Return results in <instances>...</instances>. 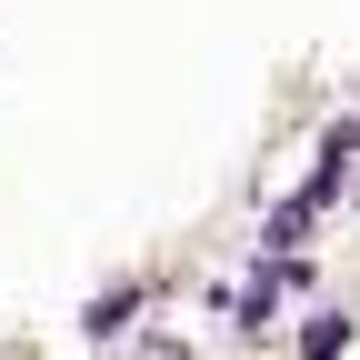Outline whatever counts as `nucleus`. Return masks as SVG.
Wrapping results in <instances>:
<instances>
[{"label": "nucleus", "mask_w": 360, "mask_h": 360, "mask_svg": "<svg viewBox=\"0 0 360 360\" xmlns=\"http://www.w3.org/2000/svg\"><path fill=\"white\" fill-rule=\"evenodd\" d=\"M310 220H321V200H310V191H300V200H281V210H270V231H260V250H270V260H290V250L310 240Z\"/></svg>", "instance_id": "obj_1"}, {"label": "nucleus", "mask_w": 360, "mask_h": 360, "mask_svg": "<svg viewBox=\"0 0 360 360\" xmlns=\"http://www.w3.org/2000/svg\"><path fill=\"white\" fill-rule=\"evenodd\" d=\"M130 310H141V290H110V300H101V310H90V321H80V330H90V340H120V330H130Z\"/></svg>", "instance_id": "obj_2"}, {"label": "nucleus", "mask_w": 360, "mask_h": 360, "mask_svg": "<svg viewBox=\"0 0 360 360\" xmlns=\"http://www.w3.org/2000/svg\"><path fill=\"white\" fill-rule=\"evenodd\" d=\"M340 340H350V310H321L310 340H300V360H340Z\"/></svg>", "instance_id": "obj_3"}]
</instances>
